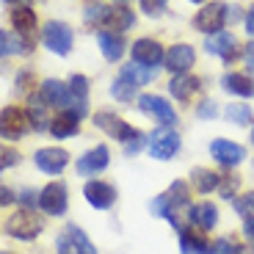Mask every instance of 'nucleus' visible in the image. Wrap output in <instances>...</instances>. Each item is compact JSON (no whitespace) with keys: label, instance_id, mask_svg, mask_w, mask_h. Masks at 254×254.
<instances>
[{"label":"nucleus","instance_id":"nucleus-28","mask_svg":"<svg viewBox=\"0 0 254 254\" xmlns=\"http://www.w3.org/2000/svg\"><path fill=\"white\" fill-rule=\"evenodd\" d=\"M111 11H114L111 6H105V3L94 0V3H89V6H86V11H83V19H86V25H91V28H97V31H100V25H102V28H108Z\"/></svg>","mask_w":254,"mask_h":254},{"label":"nucleus","instance_id":"nucleus-51","mask_svg":"<svg viewBox=\"0 0 254 254\" xmlns=\"http://www.w3.org/2000/svg\"><path fill=\"white\" fill-rule=\"evenodd\" d=\"M0 254H8V252H0Z\"/></svg>","mask_w":254,"mask_h":254},{"label":"nucleus","instance_id":"nucleus-3","mask_svg":"<svg viewBox=\"0 0 254 254\" xmlns=\"http://www.w3.org/2000/svg\"><path fill=\"white\" fill-rule=\"evenodd\" d=\"M227 22H229V6L224 0H210V3H204V6L193 14V28H196L199 33H207V36L224 31Z\"/></svg>","mask_w":254,"mask_h":254},{"label":"nucleus","instance_id":"nucleus-10","mask_svg":"<svg viewBox=\"0 0 254 254\" xmlns=\"http://www.w3.org/2000/svg\"><path fill=\"white\" fill-rule=\"evenodd\" d=\"M204 50H207L210 56H218L224 64H232V61H238V58H243V50L238 47L235 33H229V31H218V33H213V36H207L204 39Z\"/></svg>","mask_w":254,"mask_h":254},{"label":"nucleus","instance_id":"nucleus-48","mask_svg":"<svg viewBox=\"0 0 254 254\" xmlns=\"http://www.w3.org/2000/svg\"><path fill=\"white\" fill-rule=\"evenodd\" d=\"M188 3H199V6H204V3H207V0H188Z\"/></svg>","mask_w":254,"mask_h":254},{"label":"nucleus","instance_id":"nucleus-6","mask_svg":"<svg viewBox=\"0 0 254 254\" xmlns=\"http://www.w3.org/2000/svg\"><path fill=\"white\" fill-rule=\"evenodd\" d=\"M180 146H183V138L174 127H158L155 133L146 135V152L155 160H172L180 152Z\"/></svg>","mask_w":254,"mask_h":254},{"label":"nucleus","instance_id":"nucleus-42","mask_svg":"<svg viewBox=\"0 0 254 254\" xmlns=\"http://www.w3.org/2000/svg\"><path fill=\"white\" fill-rule=\"evenodd\" d=\"M243 28H246V33L254 39V6H249L246 14H243Z\"/></svg>","mask_w":254,"mask_h":254},{"label":"nucleus","instance_id":"nucleus-20","mask_svg":"<svg viewBox=\"0 0 254 254\" xmlns=\"http://www.w3.org/2000/svg\"><path fill=\"white\" fill-rule=\"evenodd\" d=\"M163 199H166V204H169V210L180 218V213H188V207H190V185L185 183V180H174V183L166 188Z\"/></svg>","mask_w":254,"mask_h":254},{"label":"nucleus","instance_id":"nucleus-31","mask_svg":"<svg viewBox=\"0 0 254 254\" xmlns=\"http://www.w3.org/2000/svg\"><path fill=\"white\" fill-rule=\"evenodd\" d=\"M135 86L133 83H127V80H122V77H116L114 83H111V97L114 100H119V102H130V100H138L135 97Z\"/></svg>","mask_w":254,"mask_h":254},{"label":"nucleus","instance_id":"nucleus-27","mask_svg":"<svg viewBox=\"0 0 254 254\" xmlns=\"http://www.w3.org/2000/svg\"><path fill=\"white\" fill-rule=\"evenodd\" d=\"M218 185H221V174L218 172H210V169H202V166L190 169V188L193 190L213 193V190H218Z\"/></svg>","mask_w":254,"mask_h":254},{"label":"nucleus","instance_id":"nucleus-41","mask_svg":"<svg viewBox=\"0 0 254 254\" xmlns=\"http://www.w3.org/2000/svg\"><path fill=\"white\" fill-rule=\"evenodd\" d=\"M243 61H246L249 72H252V75H254V39H252V42H246V45H243Z\"/></svg>","mask_w":254,"mask_h":254},{"label":"nucleus","instance_id":"nucleus-39","mask_svg":"<svg viewBox=\"0 0 254 254\" xmlns=\"http://www.w3.org/2000/svg\"><path fill=\"white\" fill-rule=\"evenodd\" d=\"M8 53H14V36H8V31H0V58H6Z\"/></svg>","mask_w":254,"mask_h":254},{"label":"nucleus","instance_id":"nucleus-49","mask_svg":"<svg viewBox=\"0 0 254 254\" xmlns=\"http://www.w3.org/2000/svg\"><path fill=\"white\" fill-rule=\"evenodd\" d=\"M114 3H122V6H127V3H130V0H114Z\"/></svg>","mask_w":254,"mask_h":254},{"label":"nucleus","instance_id":"nucleus-9","mask_svg":"<svg viewBox=\"0 0 254 254\" xmlns=\"http://www.w3.org/2000/svg\"><path fill=\"white\" fill-rule=\"evenodd\" d=\"M210 158L216 160L221 169H235L246 160V149H243L238 141H229V138H213L210 141Z\"/></svg>","mask_w":254,"mask_h":254},{"label":"nucleus","instance_id":"nucleus-7","mask_svg":"<svg viewBox=\"0 0 254 254\" xmlns=\"http://www.w3.org/2000/svg\"><path fill=\"white\" fill-rule=\"evenodd\" d=\"M135 105H138L141 114L152 116L160 127H174L177 125V111L172 108V102L163 100L160 94H141Z\"/></svg>","mask_w":254,"mask_h":254},{"label":"nucleus","instance_id":"nucleus-15","mask_svg":"<svg viewBox=\"0 0 254 254\" xmlns=\"http://www.w3.org/2000/svg\"><path fill=\"white\" fill-rule=\"evenodd\" d=\"M33 163H36V169L42 174L58 177V174L69 166V152H66V149H61V146H45V149H36Z\"/></svg>","mask_w":254,"mask_h":254},{"label":"nucleus","instance_id":"nucleus-1","mask_svg":"<svg viewBox=\"0 0 254 254\" xmlns=\"http://www.w3.org/2000/svg\"><path fill=\"white\" fill-rule=\"evenodd\" d=\"M94 127L97 130H102V133H108L114 141H119V144H130V141H138L144 138V133H141L138 127H133L130 122H125L119 114H114V111H97L94 114Z\"/></svg>","mask_w":254,"mask_h":254},{"label":"nucleus","instance_id":"nucleus-43","mask_svg":"<svg viewBox=\"0 0 254 254\" xmlns=\"http://www.w3.org/2000/svg\"><path fill=\"white\" fill-rule=\"evenodd\" d=\"M243 238H246L249 243H254V218H246V221H243Z\"/></svg>","mask_w":254,"mask_h":254},{"label":"nucleus","instance_id":"nucleus-5","mask_svg":"<svg viewBox=\"0 0 254 254\" xmlns=\"http://www.w3.org/2000/svg\"><path fill=\"white\" fill-rule=\"evenodd\" d=\"M42 45L50 53H56V56H69L72 47H75V33H72V28L66 22L50 19V22L42 25Z\"/></svg>","mask_w":254,"mask_h":254},{"label":"nucleus","instance_id":"nucleus-24","mask_svg":"<svg viewBox=\"0 0 254 254\" xmlns=\"http://www.w3.org/2000/svg\"><path fill=\"white\" fill-rule=\"evenodd\" d=\"M8 17H11V28L17 36H31L36 33V25H39V19H36V11L28 6H17L8 11Z\"/></svg>","mask_w":254,"mask_h":254},{"label":"nucleus","instance_id":"nucleus-2","mask_svg":"<svg viewBox=\"0 0 254 254\" xmlns=\"http://www.w3.org/2000/svg\"><path fill=\"white\" fill-rule=\"evenodd\" d=\"M6 235L8 238H17V241H36L42 232H45V221L42 216H36L33 210H17L6 218Z\"/></svg>","mask_w":254,"mask_h":254},{"label":"nucleus","instance_id":"nucleus-32","mask_svg":"<svg viewBox=\"0 0 254 254\" xmlns=\"http://www.w3.org/2000/svg\"><path fill=\"white\" fill-rule=\"evenodd\" d=\"M232 204H235V213L243 218H254V188L252 190H243L238 199H232Z\"/></svg>","mask_w":254,"mask_h":254},{"label":"nucleus","instance_id":"nucleus-46","mask_svg":"<svg viewBox=\"0 0 254 254\" xmlns=\"http://www.w3.org/2000/svg\"><path fill=\"white\" fill-rule=\"evenodd\" d=\"M235 254H254V249H243V246H238V249H235Z\"/></svg>","mask_w":254,"mask_h":254},{"label":"nucleus","instance_id":"nucleus-35","mask_svg":"<svg viewBox=\"0 0 254 254\" xmlns=\"http://www.w3.org/2000/svg\"><path fill=\"white\" fill-rule=\"evenodd\" d=\"M141 3V11L146 14V17H160V14L166 11V6H169V0H138Z\"/></svg>","mask_w":254,"mask_h":254},{"label":"nucleus","instance_id":"nucleus-30","mask_svg":"<svg viewBox=\"0 0 254 254\" xmlns=\"http://www.w3.org/2000/svg\"><path fill=\"white\" fill-rule=\"evenodd\" d=\"M135 25V14L130 11L127 6H119L111 11V19H108V31H116V33H125Z\"/></svg>","mask_w":254,"mask_h":254},{"label":"nucleus","instance_id":"nucleus-50","mask_svg":"<svg viewBox=\"0 0 254 254\" xmlns=\"http://www.w3.org/2000/svg\"><path fill=\"white\" fill-rule=\"evenodd\" d=\"M249 138H252V146H254V127H252V133H249Z\"/></svg>","mask_w":254,"mask_h":254},{"label":"nucleus","instance_id":"nucleus-38","mask_svg":"<svg viewBox=\"0 0 254 254\" xmlns=\"http://www.w3.org/2000/svg\"><path fill=\"white\" fill-rule=\"evenodd\" d=\"M17 202L22 204V210H33V207H39V193H36L33 188H25V190L17 196Z\"/></svg>","mask_w":254,"mask_h":254},{"label":"nucleus","instance_id":"nucleus-16","mask_svg":"<svg viewBox=\"0 0 254 254\" xmlns=\"http://www.w3.org/2000/svg\"><path fill=\"white\" fill-rule=\"evenodd\" d=\"M83 196H86V202L94 210H111L116 204V199H119V193H116V188L111 183L91 180V183H86V188H83Z\"/></svg>","mask_w":254,"mask_h":254},{"label":"nucleus","instance_id":"nucleus-33","mask_svg":"<svg viewBox=\"0 0 254 254\" xmlns=\"http://www.w3.org/2000/svg\"><path fill=\"white\" fill-rule=\"evenodd\" d=\"M19 160H22V155H19L14 146L0 144V172H6V169H14V166H19Z\"/></svg>","mask_w":254,"mask_h":254},{"label":"nucleus","instance_id":"nucleus-34","mask_svg":"<svg viewBox=\"0 0 254 254\" xmlns=\"http://www.w3.org/2000/svg\"><path fill=\"white\" fill-rule=\"evenodd\" d=\"M235 249H238V243L232 241V238L221 235V238H216V241L210 243L207 254H235Z\"/></svg>","mask_w":254,"mask_h":254},{"label":"nucleus","instance_id":"nucleus-21","mask_svg":"<svg viewBox=\"0 0 254 254\" xmlns=\"http://www.w3.org/2000/svg\"><path fill=\"white\" fill-rule=\"evenodd\" d=\"M80 133V116L75 111H58L50 119V135L53 138H72Z\"/></svg>","mask_w":254,"mask_h":254},{"label":"nucleus","instance_id":"nucleus-25","mask_svg":"<svg viewBox=\"0 0 254 254\" xmlns=\"http://www.w3.org/2000/svg\"><path fill=\"white\" fill-rule=\"evenodd\" d=\"M119 77H122V80H127V83H133L135 89H141V86H149V83H155V77H158V69L130 61V64H125V66H122Z\"/></svg>","mask_w":254,"mask_h":254},{"label":"nucleus","instance_id":"nucleus-19","mask_svg":"<svg viewBox=\"0 0 254 254\" xmlns=\"http://www.w3.org/2000/svg\"><path fill=\"white\" fill-rule=\"evenodd\" d=\"M188 221L190 227L202 229V232H210V229L218 224V218H221V213H218V207L213 202H199V204H190L188 207Z\"/></svg>","mask_w":254,"mask_h":254},{"label":"nucleus","instance_id":"nucleus-12","mask_svg":"<svg viewBox=\"0 0 254 254\" xmlns=\"http://www.w3.org/2000/svg\"><path fill=\"white\" fill-rule=\"evenodd\" d=\"M130 56H133L135 64H144V66H152L158 69L166 58V47L160 45L158 39H149V36H141L130 45Z\"/></svg>","mask_w":254,"mask_h":254},{"label":"nucleus","instance_id":"nucleus-11","mask_svg":"<svg viewBox=\"0 0 254 254\" xmlns=\"http://www.w3.org/2000/svg\"><path fill=\"white\" fill-rule=\"evenodd\" d=\"M108 166H111V149L105 144H97V146H91L89 152H83L80 158H77L75 172L80 174V177H97V174H102Z\"/></svg>","mask_w":254,"mask_h":254},{"label":"nucleus","instance_id":"nucleus-44","mask_svg":"<svg viewBox=\"0 0 254 254\" xmlns=\"http://www.w3.org/2000/svg\"><path fill=\"white\" fill-rule=\"evenodd\" d=\"M28 80H33V75H31V72H19V77H17V89H19V91H25Z\"/></svg>","mask_w":254,"mask_h":254},{"label":"nucleus","instance_id":"nucleus-29","mask_svg":"<svg viewBox=\"0 0 254 254\" xmlns=\"http://www.w3.org/2000/svg\"><path fill=\"white\" fill-rule=\"evenodd\" d=\"M224 116H227V122H232L238 127H249L254 122V111L249 108L246 102H229L224 108Z\"/></svg>","mask_w":254,"mask_h":254},{"label":"nucleus","instance_id":"nucleus-17","mask_svg":"<svg viewBox=\"0 0 254 254\" xmlns=\"http://www.w3.org/2000/svg\"><path fill=\"white\" fill-rule=\"evenodd\" d=\"M199 91H202V77L199 75L185 72V75H174L172 80H169V94L177 102H183V105H188V100H193Z\"/></svg>","mask_w":254,"mask_h":254},{"label":"nucleus","instance_id":"nucleus-45","mask_svg":"<svg viewBox=\"0 0 254 254\" xmlns=\"http://www.w3.org/2000/svg\"><path fill=\"white\" fill-rule=\"evenodd\" d=\"M235 19H241V8H238V6H229V22H235Z\"/></svg>","mask_w":254,"mask_h":254},{"label":"nucleus","instance_id":"nucleus-23","mask_svg":"<svg viewBox=\"0 0 254 254\" xmlns=\"http://www.w3.org/2000/svg\"><path fill=\"white\" fill-rule=\"evenodd\" d=\"M210 238L196 227H183L180 229V252L183 254H207Z\"/></svg>","mask_w":254,"mask_h":254},{"label":"nucleus","instance_id":"nucleus-26","mask_svg":"<svg viewBox=\"0 0 254 254\" xmlns=\"http://www.w3.org/2000/svg\"><path fill=\"white\" fill-rule=\"evenodd\" d=\"M69 91H72V111H75L77 116H86V105H89V80H86V75H69Z\"/></svg>","mask_w":254,"mask_h":254},{"label":"nucleus","instance_id":"nucleus-40","mask_svg":"<svg viewBox=\"0 0 254 254\" xmlns=\"http://www.w3.org/2000/svg\"><path fill=\"white\" fill-rule=\"evenodd\" d=\"M14 202H17V193H14L8 185H0V210L8 207V204H14Z\"/></svg>","mask_w":254,"mask_h":254},{"label":"nucleus","instance_id":"nucleus-22","mask_svg":"<svg viewBox=\"0 0 254 254\" xmlns=\"http://www.w3.org/2000/svg\"><path fill=\"white\" fill-rule=\"evenodd\" d=\"M221 89L227 91V94L249 100V97H254V77L246 75V72H227V75L221 77Z\"/></svg>","mask_w":254,"mask_h":254},{"label":"nucleus","instance_id":"nucleus-13","mask_svg":"<svg viewBox=\"0 0 254 254\" xmlns=\"http://www.w3.org/2000/svg\"><path fill=\"white\" fill-rule=\"evenodd\" d=\"M196 64V50L185 42H177V45H169L166 47V58H163V66L172 75H185V72L193 69Z\"/></svg>","mask_w":254,"mask_h":254},{"label":"nucleus","instance_id":"nucleus-4","mask_svg":"<svg viewBox=\"0 0 254 254\" xmlns=\"http://www.w3.org/2000/svg\"><path fill=\"white\" fill-rule=\"evenodd\" d=\"M28 130H33L28 108H22V105H6V108L0 111V138L3 141H19Z\"/></svg>","mask_w":254,"mask_h":254},{"label":"nucleus","instance_id":"nucleus-47","mask_svg":"<svg viewBox=\"0 0 254 254\" xmlns=\"http://www.w3.org/2000/svg\"><path fill=\"white\" fill-rule=\"evenodd\" d=\"M6 6H17V3H22V0H3Z\"/></svg>","mask_w":254,"mask_h":254},{"label":"nucleus","instance_id":"nucleus-36","mask_svg":"<svg viewBox=\"0 0 254 254\" xmlns=\"http://www.w3.org/2000/svg\"><path fill=\"white\" fill-rule=\"evenodd\" d=\"M196 116H199V119H204V122L216 119V116H218V102L216 100H202V102H199V108H196Z\"/></svg>","mask_w":254,"mask_h":254},{"label":"nucleus","instance_id":"nucleus-37","mask_svg":"<svg viewBox=\"0 0 254 254\" xmlns=\"http://www.w3.org/2000/svg\"><path fill=\"white\" fill-rule=\"evenodd\" d=\"M238 177H227L224 180L221 177V185H218V193H221L224 199H235V193H238Z\"/></svg>","mask_w":254,"mask_h":254},{"label":"nucleus","instance_id":"nucleus-18","mask_svg":"<svg viewBox=\"0 0 254 254\" xmlns=\"http://www.w3.org/2000/svg\"><path fill=\"white\" fill-rule=\"evenodd\" d=\"M97 45H100L105 61L116 64V61H122V56H125V50H127V39H125V33L100 28V31H97Z\"/></svg>","mask_w":254,"mask_h":254},{"label":"nucleus","instance_id":"nucleus-14","mask_svg":"<svg viewBox=\"0 0 254 254\" xmlns=\"http://www.w3.org/2000/svg\"><path fill=\"white\" fill-rule=\"evenodd\" d=\"M69 207V193L64 183H50L39 190V210H45L47 216H64Z\"/></svg>","mask_w":254,"mask_h":254},{"label":"nucleus","instance_id":"nucleus-8","mask_svg":"<svg viewBox=\"0 0 254 254\" xmlns=\"http://www.w3.org/2000/svg\"><path fill=\"white\" fill-rule=\"evenodd\" d=\"M36 100L47 108H61V111H72V91L66 83L56 80V77H47L36 91Z\"/></svg>","mask_w":254,"mask_h":254}]
</instances>
